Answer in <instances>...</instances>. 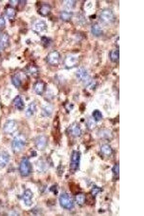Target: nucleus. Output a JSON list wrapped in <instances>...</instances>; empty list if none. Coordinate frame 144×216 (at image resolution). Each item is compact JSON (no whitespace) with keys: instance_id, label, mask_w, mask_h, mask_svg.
<instances>
[{"instance_id":"obj_31","label":"nucleus","mask_w":144,"mask_h":216,"mask_svg":"<svg viewBox=\"0 0 144 216\" xmlns=\"http://www.w3.org/2000/svg\"><path fill=\"white\" fill-rule=\"evenodd\" d=\"M65 2V6L67 8H68V9H71L74 6V1H66Z\"/></svg>"},{"instance_id":"obj_27","label":"nucleus","mask_w":144,"mask_h":216,"mask_svg":"<svg viewBox=\"0 0 144 216\" xmlns=\"http://www.w3.org/2000/svg\"><path fill=\"white\" fill-rule=\"evenodd\" d=\"M96 122H99L102 119V115L100 111L98 110H94L92 114Z\"/></svg>"},{"instance_id":"obj_1","label":"nucleus","mask_w":144,"mask_h":216,"mask_svg":"<svg viewBox=\"0 0 144 216\" xmlns=\"http://www.w3.org/2000/svg\"><path fill=\"white\" fill-rule=\"evenodd\" d=\"M26 143V140L23 135H18L16 136L12 143L13 151L16 153L20 152L24 148Z\"/></svg>"},{"instance_id":"obj_10","label":"nucleus","mask_w":144,"mask_h":216,"mask_svg":"<svg viewBox=\"0 0 144 216\" xmlns=\"http://www.w3.org/2000/svg\"><path fill=\"white\" fill-rule=\"evenodd\" d=\"M68 132L71 135L74 137H79L81 134V130L77 124L74 123L68 128Z\"/></svg>"},{"instance_id":"obj_11","label":"nucleus","mask_w":144,"mask_h":216,"mask_svg":"<svg viewBox=\"0 0 144 216\" xmlns=\"http://www.w3.org/2000/svg\"><path fill=\"white\" fill-rule=\"evenodd\" d=\"M33 90L37 94L41 95L45 90V85L44 82L38 81L33 85Z\"/></svg>"},{"instance_id":"obj_21","label":"nucleus","mask_w":144,"mask_h":216,"mask_svg":"<svg viewBox=\"0 0 144 216\" xmlns=\"http://www.w3.org/2000/svg\"><path fill=\"white\" fill-rule=\"evenodd\" d=\"M119 51L118 49L112 51L110 53V59L113 62H118L119 61Z\"/></svg>"},{"instance_id":"obj_6","label":"nucleus","mask_w":144,"mask_h":216,"mask_svg":"<svg viewBox=\"0 0 144 216\" xmlns=\"http://www.w3.org/2000/svg\"><path fill=\"white\" fill-rule=\"evenodd\" d=\"M47 59L49 64L53 66H57L60 62V54L56 51H51L47 55Z\"/></svg>"},{"instance_id":"obj_5","label":"nucleus","mask_w":144,"mask_h":216,"mask_svg":"<svg viewBox=\"0 0 144 216\" xmlns=\"http://www.w3.org/2000/svg\"><path fill=\"white\" fill-rule=\"evenodd\" d=\"M100 21L104 23H112L114 19L113 12L109 9H106L102 12L100 16Z\"/></svg>"},{"instance_id":"obj_9","label":"nucleus","mask_w":144,"mask_h":216,"mask_svg":"<svg viewBox=\"0 0 144 216\" xmlns=\"http://www.w3.org/2000/svg\"><path fill=\"white\" fill-rule=\"evenodd\" d=\"M33 30L37 33H40L46 30L47 25L44 21L42 20L37 21L33 25Z\"/></svg>"},{"instance_id":"obj_8","label":"nucleus","mask_w":144,"mask_h":216,"mask_svg":"<svg viewBox=\"0 0 144 216\" xmlns=\"http://www.w3.org/2000/svg\"><path fill=\"white\" fill-rule=\"evenodd\" d=\"M48 140L45 136H40L37 137L35 140V143L36 147L39 150L44 149L46 146Z\"/></svg>"},{"instance_id":"obj_28","label":"nucleus","mask_w":144,"mask_h":216,"mask_svg":"<svg viewBox=\"0 0 144 216\" xmlns=\"http://www.w3.org/2000/svg\"><path fill=\"white\" fill-rule=\"evenodd\" d=\"M72 16V13L67 11H63L61 15V18L65 21L69 20Z\"/></svg>"},{"instance_id":"obj_15","label":"nucleus","mask_w":144,"mask_h":216,"mask_svg":"<svg viewBox=\"0 0 144 216\" xmlns=\"http://www.w3.org/2000/svg\"><path fill=\"white\" fill-rule=\"evenodd\" d=\"M9 37L6 33H4L0 36V46L5 49L9 46Z\"/></svg>"},{"instance_id":"obj_7","label":"nucleus","mask_w":144,"mask_h":216,"mask_svg":"<svg viewBox=\"0 0 144 216\" xmlns=\"http://www.w3.org/2000/svg\"><path fill=\"white\" fill-rule=\"evenodd\" d=\"M17 128L16 122L15 120H9L5 122L3 130L5 133L11 134L15 132Z\"/></svg>"},{"instance_id":"obj_14","label":"nucleus","mask_w":144,"mask_h":216,"mask_svg":"<svg viewBox=\"0 0 144 216\" xmlns=\"http://www.w3.org/2000/svg\"><path fill=\"white\" fill-rule=\"evenodd\" d=\"M5 12L8 17L11 21H13L16 16V12L13 7L8 6L5 8Z\"/></svg>"},{"instance_id":"obj_24","label":"nucleus","mask_w":144,"mask_h":216,"mask_svg":"<svg viewBox=\"0 0 144 216\" xmlns=\"http://www.w3.org/2000/svg\"><path fill=\"white\" fill-rule=\"evenodd\" d=\"M76 200L77 203L79 205L82 206L85 202V196L83 193H79L76 196Z\"/></svg>"},{"instance_id":"obj_17","label":"nucleus","mask_w":144,"mask_h":216,"mask_svg":"<svg viewBox=\"0 0 144 216\" xmlns=\"http://www.w3.org/2000/svg\"><path fill=\"white\" fill-rule=\"evenodd\" d=\"M37 110L36 105L34 103L32 102L27 107L26 115L27 117L30 118L34 115Z\"/></svg>"},{"instance_id":"obj_22","label":"nucleus","mask_w":144,"mask_h":216,"mask_svg":"<svg viewBox=\"0 0 144 216\" xmlns=\"http://www.w3.org/2000/svg\"><path fill=\"white\" fill-rule=\"evenodd\" d=\"M9 156L8 154L5 152L0 154V166L3 167L8 162Z\"/></svg>"},{"instance_id":"obj_30","label":"nucleus","mask_w":144,"mask_h":216,"mask_svg":"<svg viewBox=\"0 0 144 216\" xmlns=\"http://www.w3.org/2000/svg\"><path fill=\"white\" fill-rule=\"evenodd\" d=\"M112 171L113 173L116 175L118 176L119 174V164H116L112 168Z\"/></svg>"},{"instance_id":"obj_23","label":"nucleus","mask_w":144,"mask_h":216,"mask_svg":"<svg viewBox=\"0 0 144 216\" xmlns=\"http://www.w3.org/2000/svg\"><path fill=\"white\" fill-rule=\"evenodd\" d=\"M13 85L16 88L20 87L22 85V80L19 75L16 74L13 75L12 78Z\"/></svg>"},{"instance_id":"obj_13","label":"nucleus","mask_w":144,"mask_h":216,"mask_svg":"<svg viewBox=\"0 0 144 216\" xmlns=\"http://www.w3.org/2000/svg\"><path fill=\"white\" fill-rule=\"evenodd\" d=\"M33 197V194L30 190L27 189L25 192L23 198L26 205L28 206H30L32 204Z\"/></svg>"},{"instance_id":"obj_26","label":"nucleus","mask_w":144,"mask_h":216,"mask_svg":"<svg viewBox=\"0 0 144 216\" xmlns=\"http://www.w3.org/2000/svg\"><path fill=\"white\" fill-rule=\"evenodd\" d=\"M53 108L51 106H46L42 109V114L44 116H48L52 114Z\"/></svg>"},{"instance_id":"obj_29","label":"nucleus","mask_w":144,"mask_h":216,"mask_svg":"<svg viewBox=\"0 0 144 216\" xmlns=\"http://www.w3.org/2000/svg\"><path fill=\"white\" fill-rule=\"evenodd\" d=\"M102 191L101 188L98 187L97 186H95L93 188L92 191V194L94 197H96V196L100 192Z\"/></svg>"},{"instance_id":"obj_3","label":"nucleus","mask_w":144,"mask_h":216,"mask_svg":"<svg viewBox=\"0 0 144 216\" xmlns=\"http://www.w3.org/2000/svg\"><path fill=\"white\" fill-rule=\"evenodd\" d=\"M59 202L61 206L65 209L70 210L74 207V203L72 198L66 193L61 194L59 198Z\"/></svg>"},{"instance_id":"obj_12","label":"nucleus","mask_w":144,"mask_h":216,"mask_svg":"<svg viewBox=\"0 0 144 216\" xmlns=\"http://www.w3.org/2000/svg\"><path fill=\"white\" fill-rule=\"evenodd\" d=\"M51 9V6L50 5L44 4L41 5L39 8L38 12L40 15L43 16H46L50 14Z\"/></svg>"},{"instance_id":"obj_18","label":"nucleus","mask_w":144,"mask_h":216,"mask_svg":"<svg viewBox=\"0 0 144 216\" xmlns=\"http://www.w3.org/2000/svg\"><path fill=\"white\" fill-rule=\"evenodd\" d=\"M26 70L27 73L33 76H37L38 74V68L34 65L30 64L28 65L27 67Z\"/></svg>"},{"instance_id":"obj_16","label":"nucleus","mask_w":144,"mask_h":216,"mask_svg":"<svg viewBox=\"0 0 144 216\" xmlns=\"http://www.w3.org/2000/svg\"><path fill=\"white\" fill-rule=\"evenodd\" d=\"M13 104L18 110H22L24 108L25 104L24 102L20 96H17L13 100Z\"/></svg>"},{"instance_id":"obj_32","label":"nucleus","mask_w":144,"mask_h":216,"mask_svg":"<svg viewBox=\"0 0 144 216\" xmlns=\"http://www.w3.org/2000/svg\"><path fill=\"white\" fill-rule=\"evenodd\" d=\"M5 20L3 17H0V27H4L5 25Z\"/></svg>"},{"instance_id":"obj_4","label":"nucleus","mask_w":144,"mask_h":216,"mask_svg":"<svg viewBox=\"0 0 144 216\" xmlns=\"http://www.w3.org/2000/svg\"><path fill=\"white\" fill-rule=\"evenodd\" d=\"M31 170V166L30 162L27 158H23L22 160L19 165V170L21 175L23 177H27L30 173Z\"/></svg>"},{"instance_id":"obj_25","label":"nucleus","mask_w":144,"mask_h":216,"mask_svg":"<svg viewBox=\"0 0 144 216\" xmlns=\"http://www.w3.org/2000/svg\"><path fill=\"white\" fill-rule=\"evenodd\" d=\"M101 150L102 153L108 156L111 154L112 151L111 147L107 144H104L101 147Z\"/></svg>"},{"instance_id":"obj_2","label":"nucleus","mask_w":144,"mask_h":216,"mask_svg":"<svg viewBox=\"0 0 144 216\" xmlns=\"http://www.w3.org/2000/svg\"><path fill=\"white\" fill-rule=\"evenodd\" d=\"M81 154L80 152L74 150L72 153L70 164V171L72 172H76L79 167Z\"/></svg>"},{"instance_id":"obj_19","label":"nucleus","mask_w":144,"mask_h":216,"mask_svg":"<svg viewBox=\"0 0 144 216\" xmlns=\"http://www.w3.org/2000/svg\"><path fill=\"white\" fill-rule=\"evenodd\" d=\"M91 32L95 36L98 37L102 34V30L98 24L95 23L92 27Z\"/></svg>"},{"instance_id":"obj_20","label":"nucleus","mask_w":144,"mask_h":216,"mask_svg":"<svg viewBox=\"0 0 144 216\" xmlns=\"http://www.w3.org/2000/svg\"><path fill=\"white\" fill-rule=\"evenodd\" d=\"M77 76L82 80H86L88 78L87 71L83 68H81L77 73Z\"/></svg>"}]
</instances>
